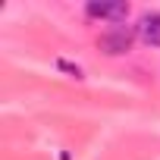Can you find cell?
<instances>
[{
    "label": "cell",
    "instance_id": "obj_1",
    "mask_svg": "<svg viewBox=\"0 0 160 160\" xmlns=\"http://www.w3.org/2000/svg\"><path fill=\"white\" fill-rule=\"evenodd\" d=\"M135 28H129V25H113L110 32H104L101 35V50L104 53H110V57H116V53H126L129 47H132V41H135Z\"/></svg>",
    "mask_w": 160,
    "mask_h": 160
},
{
    "label": "cell",
    "instance_id": "obj_2",
    "mask_svg": "<svg viewBox=\"0 0 160 160\" xmlns=\"http://www.w3.org/2000/svg\"><path fill=\"white\" fill-rule=\"evenodd\" d=\"M85 13H88L91 19H110V22H119V19H126L129 7H126V3H119V0H113V3H104V0H91V3L85 7Z\"/></svg>",
    "mask_w": 160,
    "mask_h": 160
},
{
    "label": "cell",
    "instance_id": "obj_3",
    "mask_svg": "<svg viewBox=\"0 0 160 160\" xmlns=\"http://www.w3.org/2000/svg\"><path fill=\"white\" fill-rule=\"evenodd\" d=\"M135 32H138V38H141L144 44L160 47V13H144V16L138 19Z\"/></svg>",
    "mask_w": 160,
    "mask_h": 160
},
{
    "label": "cell",
    "instance_id": "obj_4",
    "mask_svg": "<svg viewBox=\"0 0 160 160\" xmlns=\"http://www.w3.org/2000/svg\"><path fill=\"white\" fill-rule=\"evenodd\" d=\"M57 66H60L63 72H69V75H75V78H82V69H78V66H72L69 60H57Z\"/></svg>",
    "mask_w": 160,
    "mask_h": 160
}]
</instances>
